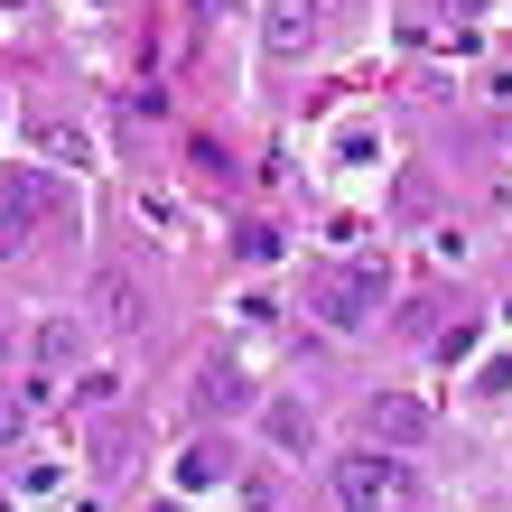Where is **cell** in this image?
Here are the masks:
<instances>
[{"mask_svg":"<svg viewBox=\"0 0 512 512\" xmlns=\"http://www.w3.org/2000/svg\"><path fill=\"white\" fill-rule=\"evenodd\" d=\"M0 512H10V503H0Z\"/></svg>","mask_w":512,"mask_h":512,"instance_id":"4fadbf2b","label":"cell"},{"mask_svg":"<svg viewBox=\"0 0 512 512\" xmlns=\"http://www.w3.org/2000/svg\"><path fill=\"white\" fill-rule=\"evenodd\" d=\"M364 429H373L382 447H419V438H429V410H419V401H401V391H391V401H373V419H364Z\"/></svg>","mask_w":512,"mask_h":512,"instance_id":"5b68a950","label":"cell"},{"mask_svg":"<svg viewBox=\"0 0 512 512\" xmlns=\"http://www.w3.org/2000/svg\"><path fill=\"white\" fill-rule=\"evenodd\" d=\"M56 177H38V168H0V243H28V224H47L56 215Z\"/></svg>","mask_w":512,"mask_h":512,"instance_id":"3957f363","label":"cell"},{"mask_svg":"<svg viewBox=\"0 0 512 512\" xmlns=\"http://www.w3.org/2000/svg\"><path fill=\"white\" fill-rule=\"evenodd\" d=\"M224 475H233V447H187V466H177V485H224Z\"/></svg>","mask_w":512,"mask_h":512,"instance_id":"ba28073f","label":"cell"},{"mask_svg":"<svg viewBox=\"0 0 512 512\" xmlns=\"http://www.w3.org/2000/svg\"><path fill=\"white\" fill-rule=\"evenodd\" d=\"M196 410L205 419H233V410H252V382H243V364H196Z\"/></svg>","mask_w":512,"mask_h":512,"instance_id":"277c9868","label":"cell"},{"mask_svg":"<svg viewBox=\"0 0 512 512\" xmlns=\"http://www.w3.org/2000/svg\"><path fill=\"white\" fill-rule=\"evenodd\" d=\"M94 308H103V326H140V289H131V270H103V280H94Z\"/></svg>","mask_w":512,"mask_h":512,"instance_id":"8992f818","label":"cell"},{"mask_svg":"<svg viewBox=\"0 0 512 512\" xmlns=\"http://www.w3.org/2000/svg\"><path fill=\"white\" fill-rule=\"evenodd\" d=\"M382 298H391V270L382 261H336V270L308 280V308L336 326V336H364V326L382 317Z\"/></svg>","mask_w":512,"mask_h":512,"instance_id":"6da1fadb","label":"cell"},{"mask_svg":"<svg viewBox=\"0 0 512 512\" xmlns=\"http://www.w3.org/2000/svg\"><path fill=\"white\" fill-rule=\"evenodd\" d=\"M308 38H317V10H308V0H289V10L270 19V56H298Z\"/></svg>","mask_w":512,"mask_h":512,"instance_id":"52a82bcc","label":"cell"},{"mask_svg":"<svg viewBox=\"0 0 512 512\" xmlns=\"http://www.w3.org/2000/svg\"><path fill=\"white\" fill-rule=\"evenodd\" d=\"M19 429H28V401H0V447H10Z\"/></svg>","mask_w":512,"mask_h":512,"instance_id":"8fae6325","label":"cell"},{"mask_svg":"<svg viewBox=\"0 0 512 512\" xmlns=\"http://www.w3.org/2000/svg\"><path fill=\"white\" fill-rule=\"evenodd\" d=\"M75 354H84V336H75L66 317H56V326H38V364H75Z\"/></svg>","mask_w":512,"mask_h":512,"instance_id":"9c48e42d","label":"cell"},{"mask_svg":"<svg viewBox=\"0 0 512 512\" xmlns=\"http://www.w3.org/2000/svg\"><path fill=\"white\" fill-rule=\"evenodd\" d=\"M466 10H475V0H457V19H466Z\"/></svg>","mask_w":512,"mask_h":512,"instance_id":"7c38bea8","label":"cell"},{"mask_svg":"<svg viewBox=\"0 0 512 512\" xmlns=\"http://www.w3.org/2000/svg\"><path fill=\"white\" fill-rule=\"evenodd\" d=\"M336 503L345 512H419V475H410V457H391V447H364V457L336 466Z\"/></svg>","mask_w":512,"mask_h":512,"instance_id":"7a4b0ae2","label":"cell"},{"mask_svg":"<svg viewBox=\"0 0 512 512\" xmlns=\"http://www.w3.org/2000/svg\"><path fill=\"white\" fill-rule=\"evenodd\" d=\"M270 438H280V447H308V438H317V419L280 401V410H270Z\"/></svg>","mask_w":512,"mask_h":512,"instance_id":"30bf717a","label":"cell"}]
</instances>
